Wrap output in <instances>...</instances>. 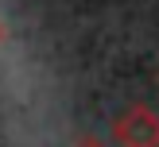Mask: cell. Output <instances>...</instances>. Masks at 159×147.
<instances>
[{
    "label": "cell",
    "mask_w": 159,
    "mask_h": 147,
    "mask_svg": "<svg viewBox=\"0 0 159 147\" xmlns=\"http://www.w3.org/2000/svg\"><path fill=\"white\" fill-rule=\"evenodd\" d=\"M113 143L116 147H159V112L152 105H128L113 120Z\"/></svg>",
    "instance_id": "6da1fadb"
},
{
    "label": "cell",
    "mask_w": 159,
    "mask_h": 147,
    "mask_svg": "<svg viewBox=\"0 0 159 147\" xmlns=\"http://www.w3.org/2000/svg\"><path fill=\"white\" fill-rule=\"evenodd\" d=\"M70 147H105V143H101L97 136H78V139H74Z\"/></svg>",
    "instance_id": "7a4b0ae2"
},
{
    "label": "cell",
    "mask_w": 159,
    "mask_h": 147,
    "mask_svg": "<svg viewBox=\"0 0 159 147\" xmlns=\"http://www.w3.org/2000/svg\"><path fill=\"white\" fill-rule=\"evenodd\" d=\"M0 43H4V23H0Z\"/></svg>",
    "instance_id": "3957f363"
},
{
    "label": "cell",
    "mask_w": 159,
    "mask_h": 147,
    "mask_svg": "<svg viewBox=\"0 0 159 147\" xmlns=\"http://www.w3.org/2000/svg\"><path fill=\"white\" fill-rule=\"evenodd\" d=\"M155 81H159V70H155Z\"/></svg>",
    "instance_id": "277c9868"
}]
</instances>
